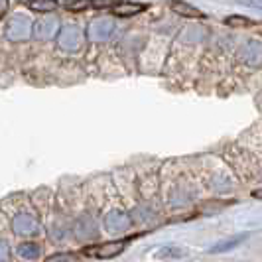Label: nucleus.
Here are the masks:
<instances>
[{
	"label": "nucleus",
	"instance_id": "obj_1",
	"mask_svg": "<svg viewBox=\"0 0 262 262\" xmlns=\"http://www.w3.org/2000/svg\"><path fill=\"white\" fill-rule=\"evenodd\" d=\"M126 247V241H115V243H106V245H97L93 249H85L83 254L93 256V258H113L120 254Z\"/></svg>",
	"mask_w": 262,
	"mask_h": 262
},
{
	"label": "nucleus",
	"instance_id": "obj_2",
	"mask_svg": "<svg viewBox=\"0 0 262 262\" xmlns=\"http://www.w3.org/2000/svg\"><path fill=\"white\" fill-rule=\"evenodd\" d=\"M171 10L184 18H205V12H201L199 8H195L189 2H182V0H173L171 2Z\"/></svg>",
	"mask_w": 262,
	"mask_h": 262
},
{
	"label": "nucleus",
	"instance_id": "obj_3",
	"mask_svg": "<svg viewBox=\"0 0 262 262\" xmlns=\"http://www.w3.org/2000/svg\"><path fill=\"white\" fill-rule=\"evenodd\" d=\"M144 10L146 4H132V2H122L117 8H113L115 16H120V18H130V16H136V14L144 12Z\"/></svg>",
	"mask_w": 262,
	"mask_h": 262
},
{
	"label": "nucleus",
	"instance_id": "obj_4",
	"mask_svg": "<svg viewBox=\"0 0 262 262\" xmlns=\"http://www.w3.org/2000/svg\"><path fill=\"white\" fill-rule=\"evenodd\" d=\"M28 8L34 12H53L57 8V0H26Z\"/></svg>",
	"mask_w": 262,
	"mask_h": 262
},
{
	"label": "nucleus",
	"instance_id": "obj_5",
	"mask_svg": "<svg viewBox=\"0 0 262 262\" xmlns=\"http://www.w3.org/2000/svg\"><path fill=\"white\" fill-rule=\"evenodd\" d=\"M247 238V235H238V236H233V238H229V241H223V243H219L217 247H213V249L209 250L211 254H215V252H225V250L229 249H235L238 243H243Z\"/></svg>",
	"mask_w": 262,
	"mask_h": 262
},
{
	"label": "nucleus",
	"instance_id": "obj_6",
	"mask_svg": "<svg viewBox=\"0 0 262 262\" xmlns=\"http://www.w3.org/2000/svg\"><path fill=\"white\" fill-rule=\"evenodd\" d=\"M225 24L231 28H247L252 24V20L247 18V16H227L225 18Z\"/></svg>",
	"mask_w": 262,
	"mask_h": 262
},
{
	"label": "nucleus",
	"instance_id": "obj_7",
	"mask_svg": "<svg viewBox=\"0 0 262 262\" xmlns=\"http://www.w3.org/2000/svg\"><path fill=\"white\" fill-rule=\"evenodd\" d=\"M63 6H66L69 12H81V10L89 8L91 2H89V0H66Z\"/></svg>",
	"mask_w": 262,
	"mask_h": 262
},
{
	"label": "nucleus",
	"instance_id": "obj_8",
	"mask_svg": "<svg viewBox=\"0 0 262 262\" xmlns=\"http://www.w3.org/2000/svg\"><path fill=\"white\" fill-rule=\"evenodd\" d=\"M93 8H117L122 0H89Z\"/></svg>",
	"mask_w": 262,
	"mask_h": 262
},
{
	"label": "nucleus",
	"instance_id": "obj_9",
	"mask_svg": "<svg viewBox=\"0 0 262 262\" xmlns=\"http://www.w3.org/2000/svg\"><path fill=\"white\" fill-rule=\"evenodd\" d=\"M18 252H20L24 258H30V256H36V254H38V247H36L34 243H26V245H22V247L18 249Z\"/></svg>",
	"mask_w": 262,
	"mask_h": 262
},
{
	"label": "nucleus",
	"instance_id": "obj_10",
	"mask_svg": "<svg viewBox=\"0 0 262 262\" xmlns=\"http://www.w3.org/2000/svg\"><path fill=\"white\" fill-rule=\"evenodd\" d=\"M185 252L180 249H173V247H168V249H162L158 252V256H168V258H180V256H184Z\"/></svg>",
	"mask_w": 262,
	"mask_h": 262
},
{
	"label": "nucleus",
	"instance_id": "obj_11",
	"mask_svg": "<svg viewBox=\"0 0 262 262\" xmlns=\"http://www.w3.org/2000/svg\"><path fill=\"white\" fill-rule=\"evenodd\" d=\"M67 258H73V254H59V256H52L48 262H71Z\"/></svg>",
	"mask_w": 262,
	"mask_h": 262
},
{
	"label": "nucleus",
	"instance_id": "obj_12",
	"mask_svg": "<svg viewBox=\"0 0 262 262\" xmlns=\"http://www.w3.org/2000/svg\"><path fill=\"white\" fill-rule=\"evenodd\" d=\"M6 10H8V0H0V18L6 14Z\"/></svg>",
	"mask_w": 262,
	"mask_h": 262
}]
</instances>
